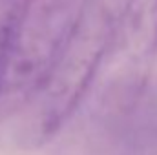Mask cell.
<instances>
[{"label": "cell", "mask_w": 157, "mask_h": 155, "mask_svg": "<svg viewBox=\"0 0 157 155\" xmlns=\"http://www.w3.org/2000/svg\"><path fill=\"white\" fill-rule=\"evenodd\" d=\"M132 0H86L77 26L29 106L28 141L37 146L51 139L77 110L104 64L119 24Z\"/></svg>", "instance_id": "cell-1"}, {"label": "cell", "mask_w": 157, "mask_h": 155, "mask_svg": "<svg viewBox=\"0 0 157 155\" xmlns=\"http://www.w3.org/2000/svg\"><path fill=\"white\" fill-rule=\"evenodd\" d=\"M86 0H20L0 64V115L39 95L71 37Z\"/></svg>", "instance_id": "cell-2"}, {"label": "cell", "mask_w": 157, "mask_h": 155, "mask_svg": "<svg viewBox=\"0 0 157 155\" xmlns=\"http://www.w3.org/2000/svg\"><path fill=\"white\" fill-rule=\"evenodd\" d=\"M18 4H20V0H0V64H2L6 40H7V35H9L13 17L17 13Z\"/></svg>", "instance_id": "cell-3"}]
</instances>
